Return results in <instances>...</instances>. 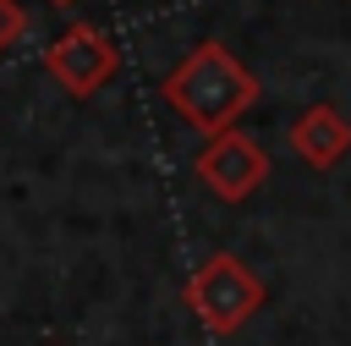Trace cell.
Instances as JSON below:
<instances>
[{
  "label": "cell",
  "instance_id": "1",
  "mask_svg": "<svg viewBox=\"0 0 351 346\" xmlns=\"http://www.w3.org/2000/svg\"><path fill=\"white\" fill-rule=\"evenodd\" d=\"M159 99H165L192 132L214 137V132L236 126V121L258 104V77H252L219 38H197V44L176 60V71H165Z\"/></svg>",
  "mask_w": 351,
  "mask_h": 346
},
{
  "label": "cell",
  "instance_id": "2",
  "mask_svg": "<svg viewBox=\"0 0 351 346\" xmlns=\"http://www.w3.org/2000/svg\"><path fill=\"white\" fill-rule=\"evenodd\" d=\"M186 308L197 313V324L208 335H236L258 308H263V280L236 258V253H208L192 275H186Z\"/></svg>",
  "mask_w": 351,
  "mask_h": 346
},
{
  "label": "cell",
  "instance_id": "3",
  "mask_svg": "<svg viewBox=\"0 0 351 346\" xmlns=\"http://www.w3.org/2000/svg\"><path fill=\"white\" fill-rule=\"evenodd\" d=\"M44 71L55 77V88H66L71 99H93L115 71H121V49L104 27L93 22H71L66 33H55L44 44Z\"/></svg>",
  "mask_w": 351,
  "mask_h": 346
},
{
  "label": "cell",
  "instance_id": "4",
  "mask_svg": "<svg viewBox=\"0 0 351 346\" xmlns=\"http://www.w3.org/2000/svg\"><path fill=\"white\" fill-rule=\"evenodd\" d=\"M192 170H197V181H203L219 203H241V198H252V192L263 187V176H269V154H263L247 132L225 126V132H214V137L197 148Z\"/></svg>",
  "mask_w": 351,
  "mask_h": 346
},
{
  "label": "cell",
  "instance_id": "5",
  "mask_svg": "<svg viewBox=\"0 0 351 346\" xmlns=\"http://www.w3.org/2000/svg\"><path fill=\"white\" fill-rule=\"evenodd\" d=\"M291 148L302 165L313 170H329L351 154V121L335 110V104H307L296 121H291Z\"/></svg>",
  "mask_w": 351,
  "mask_h": 346
},
{
  "label": "cell",
  "instance_id": "6",
  "mask_svg": "<svg viewBox=\"0 0 351 346\" xmlns=\"http://www.w3.org/2000/svg\"><path fill=\"white\" fill-rule=\"evenodd\" d=\"M27 11H22V0H0V55L5 49H16L22 38H27Z\"/></svg>",
  "mask_w": 351,
  "mask_h": 346
},
{
  "label": "cell",
  "instance_id": "7",
  "mask_svg": "<svg viewBox=\"0 0 351 346\" xmlns=\"http://www.w3.org/2000/svg\"><path fill=\"white\" fill-rule=\"evenodd\" d=\"M44 5H55V11H66V5H77V0H44Z\"/></svg>",
  "mask_w": 351,
  "mask_h": 346
}]
</instances>
